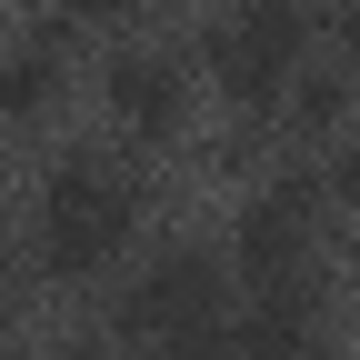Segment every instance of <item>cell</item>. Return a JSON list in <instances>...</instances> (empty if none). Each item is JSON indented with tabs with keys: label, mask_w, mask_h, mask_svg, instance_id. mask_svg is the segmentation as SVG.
<instances>
[{
	"label": "cell",
	"mask_w": 360,
	"mask_h": 360,
	"mask_svg": "<svg viewBox=\"0 0 360 360\" xmlns=\"http://www.w3.org/2000/svg\"><path fill=\"white\" fill-rule=\"evenodd\" d=\"M0 270H11V220H0Z\"/></svg>",
	"instance_id": "8fae6325"
},
{
	"label": "cell",
	"mask_w": 360,
	"mask_h": 360,
	"mask_svg": "<svg viewBox=\"0 0 360 360\" xmlns=\"http://www.w3.org/2000/svg\"><path fill=\"white\" fill-rule=\"evenodd\" d=\"M310 350H321V290H310L300 270L260 281V310H250V330L231 340V360H310Z\"/></svg>",
	"instance_id": "8992f818"
},
{
	"label": "cell",
	"mask_w": 360,
	"mask_h": 360,
	"mask_svg": "<svg viewBox=\"0 0 360 360\" xmlns=\"http://www.w3.org/2000/svg\"><path fill=\"white\" fill-rule=\"evenodd\" d=\"M300 60H310V11L300 0H231L200 40V70L231 110H270L281 90H300Z\"/></svg>",
	"instance_id": "7a4b0ae2"
},
{
	"label": "cell",
	"mask_w": 360,
	"mask_h": 360,
	"mask_svg": "<svg viewBox=\"0 0 360 360\" xmlns=\"http://www.w3.org/2000/svg\"><path fill=\"white\" fill-rule=\"evenodd\" d=\"M330 200H340V210H360V141L330 160Z\"/></svg>",
	"instance_id": "9c48e42d"
},
{
	"label": "cell",
	"mask_w": 360,
	"mask_h": 360,
	"mask_svg": "<svg viewBox=\"0 0 360 360\" xmlns=\"http://www.w3.org/2000/svg\"><path fill=\"white\" fill-rule=\"evenodd\" d=\"M310 231H321V180H310V170H281L270 191H250V200H240L231 250H240L250 281H281V270H300V260H310Z\"/></svg>",
	"instance_id": "277c9868"
},
{
	"label": "cell",
	"mask_w": 360,
	"mask_h": 360,
	"mask_svg": "<svg viewBox=\"0 0 360 360\" xmlns=\"http://www.w3.org/2000/svg\"><path fill=\"white\" fill-rule=\"evenodd\" d=\"M60 360H90V350H60Z\"/></svg>",
	"instance_id": "7c38bea8"
},
{
	"label": "cell",
	"mask_w": 360,
	"mask_h": 360,
	"mask_svg": "<svg viewBox=\"0 0 360 360\" xmlns=\"http://www.w3.org/2000/svg\"><path fill=\"white\" fill-rule=\"evenodd\" d=\"M101 90H110L120 130H141V141H170L180 110H191V80H180V60H170V51H120V60L101 70Z\"/></svg>",
	"instance_id": "5b68a950"
},
{
	"label": "cell",
	"mask_w": 360,
	"mask_h": 360,
	"mask_svg": "<svg viewBox=\"0 0 360 360\" xmlns=\"http://www.w3.org/2000/svg\"><path fill=\"white\" fill-rule=\"evenodd\" d=\"M150 360H231V330H170L150 340Z\"/></svg>",
	"instance_id": "ba28073f"
},
{
	"label": "cell",
	"mask_w": 360,
	"mask_h": 360,
	"mask_svg": "<svg viewBox=\"0 0 360 360\" xmlns=\"http://www.w3.org/2000/svg\"><path fill=\"white\" fill-rule=\"evenodd\" d=\"M51 90H60V40H30L20 60H0V110H11V120L51 110Z\"/></svg>",
	"instance_id": "52a82bcc"
},
{
	"label": "cell",
	"mask_w": 360,
	"mask_h": 360,
	"mask_svg": "<svg viewBox=\"0 0 360 360\" xmlns=\"http://www.w3.org/2000/svg\"><path fill=\"white\" fill-rule=\"evenodd\" d=\"M141 231V191L110 170V160H60L40 180V270L51 281H90V270H110Z\"/></svg>",
	"instance_id": "6da1fadb"
},
{
	"label": "cell",
	"mask_w": 360,
	"mask_h": 360,
	"mask_svg": "<svg viewBox=\"0 0 360 360\" xmlns=\"http://www.w3.org/2000/svg\"><path fill=\"white\" fill-rule=\"evenodd\" d=\"M220 310H231V270H220V250H160L141 281L120 290V330L130 340H170V330H220Z\"/></svg>",
	"instance_id": "3957f363"
},
{
	"label": "cell",
	"mask_w": 360,
	"mask_h": 360,
	"mask_svg": "<svg viewBox=\"0 0 360 360\" xmlns=\"http://www.w3.org/2000/svg\"><path fill=\"white\" fill-rule=\"evenodd\" d=\"M70 20H130V11H150V0H60Z\"/></svg>",
	"instance_id": "30bf717a"
}]
</instances>
